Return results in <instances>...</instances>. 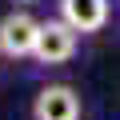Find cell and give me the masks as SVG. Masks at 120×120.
Listing matches in <instances>:
<instances>
[{
	"label": "cell",
	"instance_id": "6da1fadb",
	"mask_svg": "<svg viewBox=\"0 0 120 120\" xmlns=\"http://www.w3.org/2000/svg\"><path fill=\"white\" fill-rule=\"evenodd\" d=\"M76 44H80V32L68 24V20H40V36H36V52L32 60L36 64H68L76 56Z\"/></svg>",
	"mask_w": 120,
	"mask_h": 120
},
{
	"label": "cell",
	"instance_id": "3957f363",
	"mask_svg": "<svg viewBox=\"0 0 120 120\" xmlns=\"http://www.w3.org/2000/svg\"><path fill=\"white\" fill-rule=\"evenodd\" d=\"M32 120H80V96L68 84H44L32 100Z\"/></svg>",
	"mask_w": 120,
	"mask_h": 120
},
{
	"label": "cell",
	"instance_id": "277c9868",
	"mask_svg": "<svg viewBox=\"0 0 120 120\" xmlns=\"http://www.w3.org/2000/svg\"><path fill=\"white\" fill-rule=\"evenodd\" d=\"M56 4H60V20H68L80 36L104 32L108 12H112V4H108V0H56Z\"/></svg>",
	"mask_w": 120,
	"mask_h": 120
},
{
	"label": "cell",
	"instance_id": "7a4b0ae2",
	"mask_svg": "<svg viewBox=\"0 0 120 120\" xmlns=\"http://www.w3.org/2000/svg\"><path fill=\"white\" fill-rule=\"evenodd\" d=\"M36 36H40V20L32 12H8L0 20V56L8 60H24L36 52Z\"/></svg>",
	"mask_w": 120,
	"mask_h": 120
}]
</instances>
